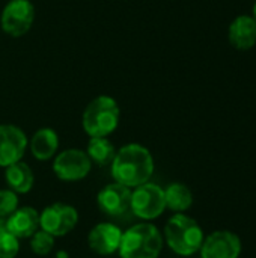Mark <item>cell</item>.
<instances>
[{
    "instance_id": "obj_2",
    "label": "cell",
    "mask_w": 256,
    "mask_h": 258,
    "mask_svg": "<svg viewBox=\"0 0 256 258\" xmlns=\"http://www.w3.org/2000/svg\"><path fill=\"white\" fill-rule=\"evenodd\" d=\"M204 237V231L196 219L184 213L172 215L163 231L164 243L180 257H192L199 252Z\"/></svg>"
},
{
    "instance_id": "obj_12",
    "label": "cell",
    "mask_w": 256,
    "mask_h": 258,
    "mask_svg": "<svg viewBox=\"0 0 256 258\" xmlns=\"http://www.w3.org/2000/svg\"><path fill=\"white\" fill-rule=\"evenodd\" d=\"M122 233L124 231L112 222L97 224L88 234V245L91 251L98 255H112L119 251Z\"/></svg>"
},
{
    "instance_id": "obj_8",
    "label": "cell",
    "mask_w": 256,
    "mask_h": 258,
    "mask_svg": "<svg viewBox=\"0 0 256 258\" xmlns=\"http://www.w3.org/2000/svg\"><path fill=\"white\" fill-rule=\"evenodd\" d=\"M35 21V6L30 0H9L2 11L0 26L12 38L26 35Z\"/></svg>"
},
{
    "instance_id": "obj_5",
    "label": "cell",
    "mask_w": 256,
    "mask_h": 258,
    "mask_svg": "<svg viewBox=\"0 0 256 258\" xmlns=\"http://www.w3.org/2000/svg\"><path fill=\"white\" fill-rule=\"evenodd\" d=\"M166 210L164 189L155 183H143L131 190V213L145 221H154L160 218Z\"/></svg>"
},
{
    "instance_id": "obj_6",
    "label": "cell",
    "mask_w": 256,
    "mask_h": 258,
    "mask_svg": "<svg viewBox=\"0 0 256 258\" xmlns=\"http://www.w3.org/2000/svg\"><path fill=\"white\" fill-rule=\"evenodd\" d=\"M78 224V212L65 203H53L39 212V228L56 237L69 234Z\"/></svg>"
},
{
    "instance_id": "obj_19",
    "label": "cell",
    "mask_w": 256,
    "mask_h": 258,
    "mask_svg": "<svg viewBox=\"0 0 256 258\" xmlns=\"http://www.w3.org/2000/svg\"><path fill=\"white\" fill-rule=\"evenodd\" d=\"M53 248H54V237L41 228L30 237V249L35 255L45 257L53 251Z\"/></svg>"
},
{
    "instance_id": "obj_13",
    "label": "cell",
    "mask_w": 256,
    "mask_h": 258,
    "mask_svg": "<svg viewBox=\"0 0 256 258\" xmlns=\"http://www.w3.org/2000/svg\"><path fill=\"white\" fill-rule=\"evenodd\" d=\"M3 225L17 239H30L39 230V212L30 206L18 207Z\"/></svg>"
},
{
    "instance_id": "obj_22",
    "label": "cell",
    "mask_w": 256,
    "mask_h": 258,
    "mask_svg": "<svg viewBox=\"0 0 256 258\" xmlns=\"http://www.w3.org/2000/svg\"><path fill=\"white\" fill-rule=\"evenodd\" d=\"M56 258H69V255H68L66 251H59V252L56 254Z\"/></svg>"
},
{
    "instance_id": "obj_3",
    "label": "cell",
    "mask_w": 256,
    "mask_h": 258,
    "mask_svg": "<svg viewBox=\"0 0 256 258\" xmlns=\"http://www.w3.org/2000/svg\"><path fill=\"white\" fill-rule=\"evenodd\" d=\"M164 246L161 231L149 222H139L122 233L121 258H158Z\"/></svg>"
},
{
    "instance_id": "obj_1",
    "label": "cell",
    "mask_w": 256,
    "mask_h": 258,
    "mask_svg": "<svg viewBox=\"0 0 256 258\" xmlns=\"http://www.w3.org/2000/svg\"><path fill=\"white\" fill-rule=\"evenodd\" d=\"M110 168L116 183L134 189L151 180L155 165L154 157L146 147L140 144H127L116 150Z\"/></svg>"
},
{
    "instance_id": "obj_17",
    "label": "cell",
    "mask_w": 256,
    "mask_h": 258,
    "mask_svg": "<svg viewBox=\"0 0 256 258\" xmlns=\"http://www.w3.org/2000/svg\"><path fill=\"white\" fill-rule=\"evenodd\" d=\"M164 201L166 209L174 213H184L193 206V194L187 184L175 181L164 189Z\"/></svg>"
},
{
    "instance_id": "obj_21",
    "label": "cell",
    "mask_w": 256,
    "mask_h": 258,
    "mask_svg": "<svg viewBox=\"0 0 256 258\" xmlns=\"http://www.w3.org/2000/svg\"><path fill=\"white\" fill-rule=\"evenodd\" d=\"M18 209V195L11 189H0V221H6Z\"/></svg>"
},
{
    "instance_id": "obj_15",
    "label": "cell",
    "mask_w": 256,
    "mask_h": 258,
    "mask_svg": "<svg viewBox=\"0 0 256 258\" xmlns=\"http://www.w3.org/2000/svg\"><path fill=\"white\" fill-rule=\"evenodd\" d=\"M29 148L32 156L39 162H47L57 154L59 136L50 127H42L33 133L29 141Z\"/></svg>"
},
{
    "instance_id": "obj_9",
    "label": "cell",
    "mask_w": 256,
    "mask_h": 258,
    "mask_svg": "<svg viewBox=\"0 0 256 258\" xmlns=\"http://www.w3.org/2000/svg\"><path fill=\"white\" fill-rule=\"evenodd\" d=\"M100 210L113 219H122L131 212V189L121 183L106 184L97 195Z\"/></svg>"
},
{
    "instance_id": "obj_24",
    "label": "cell",
    "mask_w": 256,
    "mask_h": 258,
    "mask_svg": "<svg viewBox=\"0 0 256 258\" xmlns=\"http://www.w3.org/2000/svg\"><path fill=\"white\" fill-rule=\"evenodd\" d=\"M0 222H2V221H0Z\"/></svg>"
},
{
    "instance_id": "obj_20",
    "label": "cell",
    "mask_w": 256,
    "mask_h": 258,
    "mask_svg": "<svg viewBox=\"0 0 256 258\" xmlns=\"http://www.w3.org/2000/svg\"><path fill=\"white\" fill-rule=\"evenodd\" d=\"M20 252V239L9 233L0 222V258H15Z\"/></svg>"
},
{
    "instance_id": "obj_16",
    "label": "cell",
    "mask_w": 256,
    "mask_h": 258,
    "mask_svg": "<svg viewBox=\"0 0 256 258\" xmlns=\"http://www.w3.org/2000/svg\"><path fill=\"white\" fill-rule=\"evenodd\" d=\"M5 180H6L8 189L14 190L17 195L29 194L35 184L33 171L23 160L15 162L5 168Z\"/></svg>"
},
{
    "instance_id": "obj_23",
    "label": "cell",
    "mask_w": 256,
    "mask_h": 258,
    "mask_svg": "<svg viewBox=\"0 0 256 258\" xmlns=\"http://www.w3.org/2000/svg\"><path fill=\"white\" fill-rule=\"evenodd\" d=\"M252 17H253V20L256 21V2L255 5H253V9H252Z\"/></svg>"
},
{
    "instance_id": "obj_7",
    "label": "cell",
    "mask_w": 256,
    "mask_h": 258,
    "mask_svg": "<svg viewBox=\"0 0 256 258\" xmlns=\"http://www.w3.org/2000/svg\"><path fill=\"white\" fill-rule=\"evenodd\" d=\"M53 159V172L62 181H80L86 178L92 169L89 156L78 148H66L57 153Z\"/></svg>"
},
{
    "instance_id": "obj_18",
    "label": "cell",
    "mask_w": 256,
    "mask_h": 258,
    "mask_svg": "<svg viewBox=\"0 0 256 258\" xmlns=\"http://www.w3.org/2000/svg\"><path fill=\"white\" fill-rule=\"evenodd\" d=\"M86 154L89 156L92 165L95 163L98 166H107L112 165L116 154V148L109 141V138H91L88 142Z\"/></svg>"
},
{
    "instance_id": "obj_4",
    "label": "cell",
    "mask_w": 256,
    "mask_h": 258,
    "mask_svg": "<svg viewBox=\"0 0 256 258\" xmlns=\"http://www.w3.org/2000/svg\"><path fill=\"white\" fill-rule=\"evenodd\" d=\"M121 110L115 98L95 97L83 110L81 127L89 138H109L119 125Z\"/></svg>"
},
{
    "instance_id": "obj_10",
    "label": "cell",
    "mask_w": 256,
    "mask_h": 258,
    "mask_svg": "<svg viewBox=\"0 0 256 258\" xmlns=\"http://www.w3.org/2000/svg\"><path fill=\"white\" fill-rule=\"evenodd\" d=\"M241 240L229 230H217L204 237L201 245V258H240Z\"/></svg>"
},
{
    "instance_id": "obj_14",
    "label": "cell",
    "mask_w": 256,
    "mask_h": 258,
    "mask_svg": "<svg viewBox=\"0 0 256 258\" xmlns=\"http://www.w3.org/2000/svg\"><path fill=\"white\" fill-rule=\"evenodd\" d=\"M228 39L235 50L247 51L256 45V21L252 15H238L228 29Z\"/></svg>"
},
{
    "instance_id": "obj_11",
    "label": "cell",
    "mask_w": 256,
    "mask_h": 258,
    "mask_svg": "<svg viewBox=\"0 0 256 258\" xmlns=\"http://www.w3.org/2000/svg\"><path fill=\"white\" fill-rule=\"evenodd\" d=\"M29 147L26 133L14 124L0 125V168H6L23 160Z\"/></svg>"
}]
</instances>
